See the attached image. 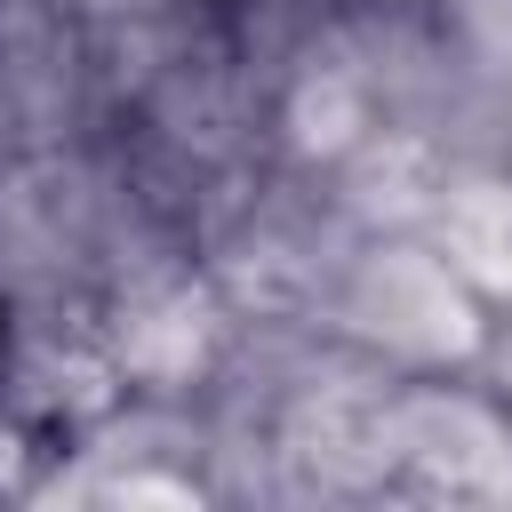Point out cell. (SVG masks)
I'll return each instance as SVG.
<instances>
[{
    "mask_svg": "<svg viewBox=\"0 0 512 512\" xmlns=\"http://www.w3.org/2000/svg\"><path fill=\"white\" fill-rule=\"evenodd\" d=\"M432 256L472 296H512V184L504 176L440 184V200H432Z\"/></svg>",
    "mask_w": 512,
    "mask_h": 512,
    "instance_id": "1",
    "label": "cell"
},
{
    "mask_svg": "<svg viewBox=\"0 0 512 512\" xmlns=\"http://www.w3.org/2000/svg\"><path fill=\"white\" fill-rule=\"evenodd\" d=\"M104 512H200V496H192V480H176L168 464H136V472H120V480L104 488Z\"/></svg>",
    "mask_w": 512,
    "mask_h": 512,
    "instance_id": "2",
    "label": "cell"
}]
</instances>
